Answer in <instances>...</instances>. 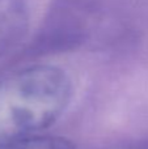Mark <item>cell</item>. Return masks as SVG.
Returning a JSON list of instances; mask_svg holds the SVG:
<instances>
[{
    "label": "cell",
    "mask_w": 148,
    "mask_h": 149,
    "mask_svg": "<svg viewBox=\"0 0 148 149\" xmlns=\"http://www.w3.org/2000/svg\"><path fill=\"white\" fill-rule=\"evenodd\" d=\"M114 149H148V143L147 141H131V143H125L122 145H118Z\"/></svg>",
    "instance_id": "obj_4"
},
{
    "label": "cell",
    "mask_w": 148,
    "mask_h": 149,
    "mask_svg": "<svg viewBox=\"0 0 148 149\" xmlns=\"http://www.w3.org/2000/svg\"><path fill=\"white\" fill-rule=\"evenodd\" d=\"M72 81L54 65H29L0 76V141L37 134L60 118Z\"/></svg>",
    "instance_id": "obj_1"
},
{
    "label": "cell",
    "mask_w": 148,
    "mask_h": 149,
    "mask_svg": "<svg viewBox=\"0 0 148 149\" xmlns=\"http://www.w3.org/2000/svg\"><path fill=\"white\" fill-rule=\"evenodd\" d=\"M0 149H75L72 141L62 136L26 135L0 141Z\"/></svg>",
    "instance_id": "obj_3"
},
{
    "label": "cell",
    "mask_w": 148,
    "mask_h": 149,
    "mask_svg": "<svg viewBox=\"0 0 148 149\" xmlns=\"http://www.w3.org/2000/svg\"><path fill=\"white\" fill-rule=\"evenodd\" d=\"M28 28L29 16L24 0H0V56L22 41Z\"/></svg>",
    "instance_id": "obj_2"
}]
</instances>
